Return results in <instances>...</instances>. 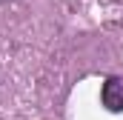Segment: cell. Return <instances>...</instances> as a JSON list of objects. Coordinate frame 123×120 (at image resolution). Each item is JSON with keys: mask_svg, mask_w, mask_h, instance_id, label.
<instances>
[{"mask_svg": "<svg viewBox=\"0 0 123 120\" xmlns=\"http://www.w3.org/2000/svg\"><path fill=\"white\" fill-rule=\"evenodd\" d=\"M100 97L109 112H123V77H106Z\"/></svg>", "mask_w": 123, "mask_h": 120, "instance_id": "6da1fadb", "label": "cell"}, {"mask_svg": "<svg viewBox=\"0 0 123 120\" xmlns=\"http://www.w3.org/2000/svg\"><path fill=\"white\" fill-rule=\"evenodd\" d=\"M3 3H12V0H0V6H3Z\"/></svg>", "mask_w": 123, "mask_h": 120, "instance_id": "7a4b0ae2", "label": "cell"}]
</instances>
